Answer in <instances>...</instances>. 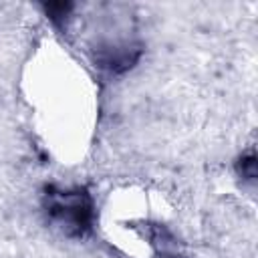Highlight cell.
Segmentation results:
<instances>
[{
	"instance_id": "2",
	"label": "cell",
	"mask_w": 258,
	"mask_h": 258,
	"mask_svg": "<svg viewBox=\"0 0 258 258\" xmlns=\"http://www.w3.org/2000/svg\"><path fill=\"white\" fill-rule=\"evenodd\" d=\"M165 258H167V256H165ZM169 258H177V256H169Z\"/></svg>"
},
{
	"instance_id": "1",
	"label": "cell",
	"mask_w": 258,
	"mask_h": 258,
	"mask_svg": "<svg viewBox=\"0 0 258 258\" xmlns=\"http://www.w3.org/2000/svg\"><path fill=\"white\" fill-rule=\"evenodd\" d=\"M48 212L71 234H83L93 218L91 198L81 189L48 194Z\"/></svg>"
}]
</instances>
